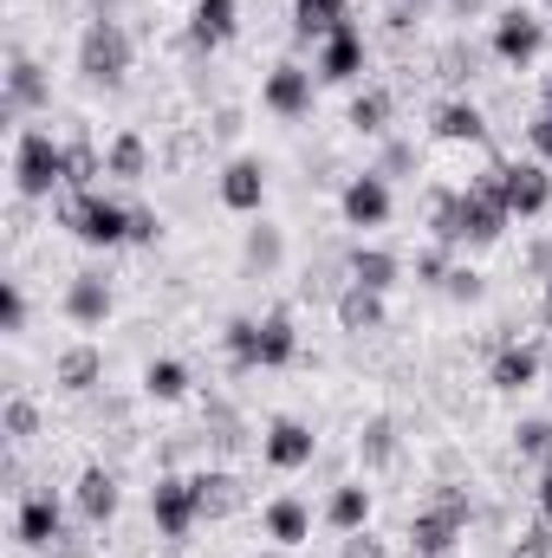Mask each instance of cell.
Instances as JSON below:
<instances>
[{
	"instance_id": "6da1fadb",
	"label": "cell",
	"mask_w": 552,
	"mask_h": 558,
	"mask_svg": "<svg viewBox=\"0 0 552 558\" xmlns=\"http://www.w3.org/2000/svg\"><path fill=\"white\" fill-rule=\"evenodd\" d=\"M59 228L85 247H124L131 241V208L111 202L105 189H65L59 195Z\"/></svg>"
},
{
	"instance_id": "7a4b0ae2",
	"label": "cell",
	"mask_w": 552,
	"mask_h": 558,
	"mask_svg": "<svg viewBox=\"0 0 552 558\" xmlns=\"http://www.w3.org/2000/svg\"><path fill=\"white\" fill-rule=\"evenodd\" d=\"M79 72H85V85H105V92H118L131 78V33L111 13L85 20V33H79Z\"/></svg>"
},
{
	"instance_id": "3957f363",
	"label": "cell",
	"mask_w": 552,
	"mask_h": 558,
	"mask_svg": "<svg viewBox=\"0 0 552 558\" xmlns=\"http://www.w3.org/2000/svg\"><path fill=\"white\" fill-rule=\"evenodd\" d=\"M468 520H475V500H468L461 487H442L435 507H422V513L410 520V553L416 558H448L455 539L468 533Z\"/></svg>"
},
{
	"instance_id": "277c9868",
	"label": "cell",
	"mask_w": 552,
	"mask_h": 558,
	"mask_svg": "<svg viewBox=\"0 0 552 558\" xmlns=\"http://www.w3.org/2000/svg\"><path fill=\"white\" fill-rule=\"evenodd\" d=\"M13 182L26 202H52L65 189V143H52V131H20L13 143Z\"/></svg>"
},
{
	"instance_id": "5b68a950",
	"label": "cell",
	"mask_w": 552,
	"mask_h": 558,
	"mask_svg": "<svg viewBox=\"0 0 552 558\" xmlns=\"http://www.w3.org/2000/svg\"><path fill=\"white\" fill-rule=\"evenodd\" d=\"M507 221H514V208H507V195H501V162H494L488 175H475V182L461 189L455 228H461V241L488 247V241H501V234H507Z\"/></svg>"
},
{
	"instance_id": "8992f818",
	"label": "cell",
	"mask_w": 552,
	"mask_h": 558,
	"mask_svg": "<svg viewBox=\"0 0 552 558\" xmlns=\"http://www.w3.org/2000/svg\"><path fill=\"white\" fill-rule=\"evenodd\" d=\"M149 520L163 539H189L195 520H202V500H195V474H163L149 487Z\"/></svg>"
},
{
	"instance_id": "52a82bcc",
	"label": "cell",
	"mask_w": 552,
	"mask_h": 558,
	"mask_svg": "<svg viewBox=\"0 0 552 558\" xmlns=\"http://www.w3.org/2000/svg\"><path fill=\"white\" fill-rule=\"evenodd\" d=\"M261 454H267V468H279V474L312 468V461H319V435H312L299 416H274L267 435H261Z\"/></svg>"
},
{
	"instance_id": "ba28073f",
	"label": "cell",
	"mask_w": 552,
	"mask_h": 558,
	"mask_svg": "<svg viewBox=\"0 0 552 558\" xmlns=\"http://www.w3.org/2000/svg\"><path fill=\"white\" fill-rule=\"evenodd\" d=\"M13 533H20V546H33V553H59V539H65V513H59L52 487H39V494H26V500H20Z\"/></svg>"
},
{
	"instance_id": "9c48e42d",
	"label": "cell",
	"mask_w": 552,
	"mask_h": 558,
	"mask_svg": "<svg viewBox=\"0 0 552 558\" xmlns=\"http://www.w3.org/2000/svg\"><path fill=\"white\" fill-rule=\"evenodd\" d=\"M540 46H547V20H540V13L507 7V13L494 20V52H501L507 65H533V59H540Z\"/></svg>"
},
{
	"instance_id": "30bf717a",
	"label": "cell",
	"mask_w": 552,
	"mask_h": 558,
	"mask_svg": "<svg viewBox=\"0 0 552 558\" xmlns=\"http://www.w3.org/2000/svg\"><path fill=\"white\" fill-rule=\"evenodd\" d=\"M501 195H507V208L527 221V215H547L552 202V175L547 162H501Z\"/></svg>"
},
{
	"instance_id": "8fae6325",
	"label": "cell",
	"mask_w": 552,
	"mask_h": 558,
	"mask_svg": "<svg viewBox=\"0 0 552 558\" xmlns=\"http://www.w3.org/2000/svg\"><path fill=\"white\" fill-rule=\"evenodd\" d=\"M221 208H235V215H261V202H267V162L261 156H235L228 169H221Z\"/></svg>"
},
{
	"instance_id": "7c38bea8",
	"label": "cell",
	"mask_w": 552,
	"mask_h": 558,
	"mask_svg": "<svg viewBox=\"0 0 552 558\" xmlns=\"http://www.w3.org/2000/svg\"><path fill=\"white\" fill-rule=\"evenodd\" d=\"M338 208H345V221H351V228H384V221H391V182H384L377 169H364V175H351V182H345Z\"/></svg>"
},
{
	"instance_id": "4fadbf2b",
	"label": "cell",
	"mask_w": 552,
	"mask_h": 558,
	"mask_svg": "<svg viewBox=\"0 0 552 558\" xmlns=\"http://www.w3.org/2000/svg\"><path fill=\"white\" fill-rule=\"evenodd\" d=\"M52 98V85H46V72H39V59L33 52H7V118H26V111H39Z\"/></svg>"
},
{
	"instance_id": "5bb4252c",
	"label": "cell",
	"mask_w": 552,
	"mask_h": 558,
	"mask_svg": "<svg viewBox=\"0 0 552 558\" xmlns=\"http://www.w3.org/2000/svg\"><path fill=\"white\" fill-rule=\"evenodd\" d=\"M325 85H351L364 72V33L358 26H338L332 39H319V65H312Z\"/></svg>"
},
{
	"instance_id": "9a60e30c",
	"label": "cell",
	"mask_w": 552,
	"mask_h": 558,
	"mask_svg": "<svg viewBox=\"0 0 552 558\" xmlns=\"http://www.w3.org/2000/svg\"><path fill=\"white\" fill-rule=\"evenodd\" d=\"M488 384H494V390H507V397L533 390V384H540V351H533V344H520V338H507V344L494 351V364H488Z\"/></svg>"
},
{
	"instance_id": "2e32d148",
	"label": "cell",
	"mask_w": 552,
	"mask_h": 558,
	"mask_svg": "<svg viewBox=\"0 0 552 558\" xmlns=\"http://www.w3.org/2000/svg\"><path fill=\"white\" fill-rule=\"evenodd\" d=\"M195 500H202V520H235L248 507V481L228 474V468H202L195 474Z\"/></svg>"
},
{
	"instance_id": "e0dca14e",
	"label": "cell",
	"mask_w": 552,
	"mask_h": 558,
	"mask_svg": "<svg viewBox=\"0 0 552 558\" xmlns=\"http://www.w3.org/2000/svg\"><path fill=\"white\" fill-rule=\"evenodd\" d=\"M267 111H274V118H305V111H312V72H305V65L286 59V65L267 72Z\"/></svg>"
},
{
	"instance_id": "ac0fdd59",
	"label": "cell",
	"mask_w": 552,
	"mask_h": 558,
	"mask_svg": "<svg viewBox=\"0 0 552 558\" xmlns=\"http://www.w3.org/2000/svg\"><path fill=\"white\" fill-rule=\"evenodd\" d=\"M52 384L72 390V397H92V390L105 384V351H98V344H72V351H59Z\"/></svg>"
},
{
	"instance_id": "d6986e66",
	"label": "cell",
	"mask_w": 552,
	"mask_h": 558,
	"mask_svg": "<svg viewBox=\"0 0 552 558\" xmlns=\"http://www.w3.org/2000/svg\"><path fill=\"white\" fill-rule=\"evenodd\" d=\"M235 33H241V7H235V0H195V13H189V39H195L202 52L228 46Z\"/></svg>"
},
{
	"instance_id": "ffe728a7",
	"label": "cell",
	"mask_w": 552,
	"mask_h": 558,
	"mask_svg": "<svg viewBox=\"0 0 552 558\" xmlns=\"http://www.w3.org/2000/svg\"><path fill=\"white\" fill-rule=\"evenodd\" d=\"M65 318H72V325H105V318H111V279L105 274H72V286H65Z\"/></svg>"
},
{
	"instance_id": "44dd1931",
	"label": "cell",
	"mask_w": 552,
	"mask_h": 558,
	"mask_svg": "<svg viewBox=\"0 0 552 558\" xmlns=\"http://www.w3.org/2000/svg\"><path fill=\"white\" fill-rule=\"evenodd\" d=\"M72 500H79V513H85L92 526H105V520L118 513L124 487H118V474H111V468H85V474H79V487H72Z\"/></svg>"
},
{
	"instance_id": "7402d4cb",
	"label": "cell",
	"mask_w": 552,
	"mask_h": 558,
	"mask_svg": "<svg viewBox=\"0 0 552 558\" xmlns=\"http://www.w3.org/2000/svg\"><path fill=\"white\" fill-rule=\"evenodd\" d=\"M429 131H435L442 143H488V118H481L468 98H448V105H435Z\"/></svg>"
},
{
	"instance_id": "603a6c76",
	"label": "cell",
	"mask_w": 552,
	"mask_h": 558,
	"mask_svg": "<svg viewBox=\"0 0 552 558\" xmlns=\"http://www.w3.org/2000/svg\"><path fill=\"white\" fill-rule=\"evenodd\" d=\"M267 539L274 546H305L312 539V507L305 500H292V494H279V500H267Z\"/></svg>"
},
{
	"instance_id": "cb8c5ba5",
	"label": "cell",
	"mask_w": 552,
	"mask_h": 558,
	"mask_svg": "<svg viewBox=\"0 0 552 558\" xmlns=\"http://www.w3.org/2000/svg\"><path fill=\"white\" fill-rule=\"evenodd\" d=\"M345 274H351V286H371V292H391V286L404 279V260H397L391 247H351V260H345Z\"/></svg>"
},
{
	"instance_id": "d4e9b609",
	"label": "cell",
	"mask_w": 552,
	"mask_h": 558,
	"mask_svg": "<svg viewBox=\"0 0 552 558\" xmlns=\"http://www.w3.org/2000/svg\"><path fill=\"white\" fill-rule=\"evenodd\" d=\"M338 26H351V20H345V0H292V33H299V46L332 39Z\"/></svg>"
},
{
	"instance_id": "484cf974",
	"label": "cell",
	"mask_w": 552,
	"mask_h": 558,
	"mask_svg": "<svg viewBox=\"0 0 552 558\" xmlns=\"http://www.w3.org/2000/svg\"><path fill=\"white\" fill-rule=\"evenodd\" d=\"M299 357V331H292V312L274 305L267 318H261V371H279V364H292Z\"/></svg>"
},
{
	"instance_id": "4316f807",
	"label": "cell",
	"mask_w": 552,
	"mask_h": 558,
	"mask_svg": "<svg viewBox=\"0 0 552 558\" xmlns=\"http://www.w3.org/2000/svg\"><path fill=\"white\" fill-rule=\"evenodd\" d=\"M338 325L358 331V338L377 331V325H384V292H371V286H345V292H338Z\"/></svg>"
},
{
	"instance_id": "83f0119b",
	"label": "cell",
	"mask_w": 552,
	"mask_h": 558,
	"mask_svg": "<svg viewBox=\"0 0 552 558\" xmlns=\"http://www.w3.org/2000/svg\"><path fill=\"white\" fill-rule=\"evenodd\" d=\"M325 520H332L338 533H358V526H371V487H364V481H345V487H332V500H325Z\"/></svg>"
},
{
	"instance_id": "f1b7e54d",
	"label": "cell",
	"mask_w": 552,
	"mask_h": 558,
	"mask_svg": "<svg viewBox=\"0 0 552 558\" xmlns=\"http://www.w3.org/2000/svg\"><path fill=\"white\" fill-rule=\"evenodd\" d=\"M105 175H118V182H143L149 175V143L137 131H118L111 149H105Z\"/></svg>"
},
{
	"instance_id": "f546056e",
	"label": "cell",
	"mask_w": 552,
	"mask_h": 558,
	"mask_svg": "<svg viewBox=\"0 0 552 558\" xmlns=\"http://www.w3.org/2000/svg\"><path fill=\"white\" fill-rule=\"evenodd\" d=\"M391 111H397V105H391V92H384V85H371V92H358V98H351L345 124H351L358 137H384V131H391Z\"/></svg>"
},
{
	"instance_id": "4dcf8cb0",
	"label": "cell",
	"mask_w": 552,
	"mask_h": 558,
	"mask_svg": "<svg viewBox=\"0 0 552 558\" xmlns=\"http://www.w3.org/2000/svg\"><path fill=\"white\" fill-rule=\"evenodd\" d=\"M397 448H404V435H397L391 416H371L364 428H358V461H364V468H391Z\"/></svg>"
},
{
	"instance_id": "1f68e13d",
	"label": "cell",
	"mask_w": 552,
	"mask_h": 558,
	"mask_svg": "<svg viewBox=\"0 0 552 558\" xmlns=\"http://www.w3.org/2000/svg\"><path fill=\"white\" fill-rule=\"evenodd\" d=\"M98 175H105L98 143H92V137H72V143H65V189H98Z\"/></svg>"
},
{
	"instance_id": "d6a6232c",
	"label": "cell",
	"mask_w": 552,
	"mask_h": 558,
	"mask_svg": "<svg viewBox=\"0 0 552 558\" xmlns=\"http://www.w3.org/2000/svg\"><path fill=\"white\" fill-rule=\"evenodd\" d=\"M455 208H461V189H429V234H435L442 247H461Z\"/></svg>"
},
{
	"instance_id": "836d02e7",
	"label": "cell",
	"mask_w": 552,
	"mask_h": 558,
	"mask_svg": "<svg viewBox=\"0 0 552 558\" xmlns=\"http://www.w3.org/2000/svg\"><path fill=\"white\" fill-rule=\"evenodd\" d=\"M228 357L235 371H261V318H228Z\"/></svg>"
},
{
	"instance_id": "e575fe53",
	"label": "cell",
	"mask_w": 552,
	"mask_h": 558,
	"mask_svg": "<svg viewBox=\"0 0 552 558\" xmlns=\"http://www.w3.org/2000/svg\"><path fill=\"white\" fill-rule=\"evenodd\" d=\"M143 390H149L156 403H176V397H189V364H176V357H156V364L143 371Z\"/></svg>"
},
{
	"instance_id": "d590c367",
	"label": "cell",
	"mask_w": 552,
	"mask_h": 558,
	"mask_svg": "<svg viewBox=\"0 0 552 558\" xmlns=\"http://www.w3.org/2000/svg\"><path fill=\"white\" fill-rule=\"evenodd\" d=\"M0 428H7V448H26V441L39 435V403H33L26 390H13V397H7V422H0Z\"/></svg>"
},
{
	"instance_id": "8d00e7d4",
	"label": "cell",
	"mask_w": 552,
	"mask_h": 558,
	"mask_svg": "<svg viewBox=\"0 0 552 558\" xmlns=\"http://www.w3.org/2000/svg\"><path fill=\"white\" fill-rule=\"evenodd\" d=\"M279 260H286V241H279V228H248V267L254 274H279Z\"/></svg>"
},
{
	"instance_id": "74e56055",
	"label": "cell",
	"mask_w": 552,
	"mask_h": 558,
	"mask_svg": "<svg viewBox=\"0 0 552 558\" xmlns=\"http://www.w3.org/2000/svg\"><path fill=\"white\" fill-rule=\"evenodd\" d=\"M475 65H481V59H475V46H461V39L435 52V78H448V85H468V78H475Z\"/></svg>"
},
{
	"instance_id": "f35d334b",
	"label": "cell",
	"mask_w": 552,
	"mask_h": 558,
	"mask_svg": "<svg viewBox=\"0 0 552 558\" xmlns=\"http://www.w3.org/2000/svg\"><path fill=\"white\" fill-rule=\"evenodd\" d=\"M422 169V156H416V143H404V137H391L384 143V162H377V175L391 182V175H416Z\"/></svg>"
},
{
	"instance_id": "ab89813d",
	"label": "cell",
	"mask_w": 552,
	"mask_h": 558,
	"mask_svg": "<svg viewBox=\"0 0 552 558\" xmlns=\"http://www.w3.org/2000/svg\"><path fill=\"white\" fill-rule=\"evenodd\" d=\"M514 448H520V454H533V461H547V454H552V422L547 416L520 422V428H514Z\"/></svg>"
},
{
	"instance_id": "60d3db41",
	"label": "cell",
	"mask_w": 552,
	"mask_h": 558,
	"mask_svg": "<svg viewBox=\"0 0 552 558\" xmlns=\"http://www.w3.org/2000/svg\"><path fill=\"white\" fill-rule=\"evenodd\" d=\"M442 292H448L455 305H475V299H481L488 286H481V274H475V267H448V279H442Z\"/></svg>"
},
{
	"instance_id": "b9f144b4",
	"label": "cell",
	"mask_w": 552,
	"mask_h": 558,
	"mask_svg": "<svg viewBox=\"0 0 552 558\" xmlns=\"http://www.w3.org/2000/svg\"><path fill=\"white\" fill-rule=\"evenodd\" d=\"M0 331H26V292H20V279L0 286Z\"/></svg>"
},
{
	"instance_id": "7bdbcfd3",
	"label": "cell",
	"mask_w": 552,
	"mask_h": 558,
	"mask_svg": "<svg viewBox=\"0 0 552 558\" xmlns=\"http://www.w3.org/2000/svg\"><path fill=\"white\" fill-rule=\"evenodd\" d=\"M416 279H422V286H442V279H448V247H442V241H429V247L416 254Z\"/></svg>"
},
{
	"instance_id": "ee69618b",
	"label": "cell",
	"mask_w": 552,
	"mask_h": 558,
	"mask_svg": "<svg viewBox=\"0 0 552 558\" xmlns=\"http://www.w3.org/2000/svg\"><path fill=\"white\" fill-rule=\"evenodd\" d=\"M338 558H391V546H384V539H377L371 526H358V533H345Z\"/></svg>"
},
{
	"instance_id": "f6af8a7d",
	"label": "cell",
	"mask_w": 552,
	"mask_h": 558,
	"mask_svg": "<svg viewBox=\"0 0 552 558\" xmlns=\"http://www.w3.org/2000/svg\"><path fill=\"white\" fill-rule=\"evenodd\" d=\"M514 558H552V520L547 526H527V533L514 539Z\"/></svg>"
},
{
	"instance_id": "bcb514c9",
	"label": "cell",
	"mask_w": 552,
	"mask_h": 558,
	"mask_svg": "<svg viewBox=\"0 0 552 558\" xmlns=\"http://www.w3.org/2000/svg\"><path fill=\"white\" fill-rule=\"evenodd\" d=\"M156 234H163V221H156V208H131V241H137V247H149Z\"/></svg>"
},
{
	"instance_id": "7dc6e473",
	"label": "cell",
	"mask_w": 552,
	"mask_h": 558,
	"mask_svg": "<svg viewBox=\"0 0 552 558\" xmlns=\"http://www.w3.org/2000/svg\"><path fill=\"white\" fill-rule=\"evenodd\" d=\"M527 143H533V156H540V162H552V118H547V111L527 124Z\"/></svg>"
},
{
	"instance_id": "c3c4849f",
	"label": "cell",
	"mask_w": 552,
	"mask_h": 558,
	"mask_svg": "<svg viewBox=\"0 0 552 558\" xmlns=\"http://www.w3.org/2000/svg\"><path fill=\"white\" fill-rule=\"evenodd\" d=\"M410 20H416V7H410V0H397V7H391V26H397V33H410Z\"/></svg>"
},
{
	"instance_id": "681fc988",
	"label": "cell",
	"mask_w": 552,
	"mask_h": 558,
	"mask_svg": "<svg viewBox=\"0 0 552 558\" xmlns=\"http://www.w3.org/2000/svg\"><path fill=\"white\" fill-rule=\"evenodd\" d=\"M540 513H547V520H552V468H547V474H540Z\"/></svg>"
},
{
	"instance_id": "f907efd6",
	"label": "cell",
	"mask_w": 552,
	"mask_h": 558,
	"mask_svg": "<svg viewBox=\"0 0 552 558\" xmlns=\"http://www.w3.org/2000/svg\"><path fill=\"white\" fill-rule=\"evenodd\" d=\"M540 111H547V118H552V72H547V78H540Z\"/></svg>"
},
{
	"instance_id": "816d5d0a",
	"label": "cell",
	"mask_w": 552,
	"mask_h": 558,
	"mask_svg": "<svg viewBox=\"0 0 552 558\" xmlns=\"http://www.w3.org/2000/svg\"><path fill=\"white\" fill-rule=\"evenodd\" d=\"M540 318H547V331H552V279H547V299H540Z\"/></svg>"
},
{
	"instance_id": "f5cc1de1",
	"label": "cell",
	"mask_w": 552,
	"mask_h": 558,
	"mask_svg": "<svg viewBox=\"0 0 552 558\" xmlns=\"http://www.w3.org/2000/svg\"><path fill=\"white\" fill-rule=\"evenodd\" d=\"M455 13H461V20H468V13H481V0H455Z\"/></svg>"
},
{
	"instance_id": "db71d44e",
	"label": "cell",
	"mask_w": 552,
	"mask_h": 558,
	"mask_svg": "<svg viewBox=\"0 0 552 558\" xmlns=\"http://www.w3.org/2000/svg\"><path fill=\"white\" fill-rule=\"evenodd\" d=\"M254 558H279V553H254Z\"/></svg>"
}]
</instances>
